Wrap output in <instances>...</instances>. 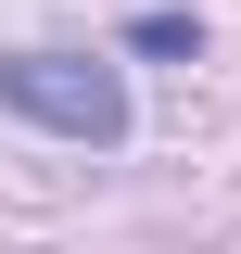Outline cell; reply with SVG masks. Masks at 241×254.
I'll return each mask as SVG.
<instances>
[{
    "label": "cell",
    "instance_id": "cell-1",
    "mask_svg": "<svg viewBox=\"0 0 241 254\" xmlns=\"http://www.w3.org/2000/svg\"><path fill=\"white\" fill-rule=\"evenodd\" d=\"M0 115L115 153V140H127V76H115L102 51H0Z\"/></svg>",
    "mask_w": 241,
    "mask_h": 254
},
{
    "label": "cell",
    "instance_id": "cell-2",
    "mask_svg": "<svg viewBox=\"0 0 241 254\" xmlns=\"http://www.w3.org/2000/svg\"><path fill=\"white\" fill-rule=\"evenodd\" d=\"M127 51H140V64H203V13L152 0V13H127Z\"/></svg>",
    "mask_w": 241,
    "mask_h": 254
}]
</instances>
